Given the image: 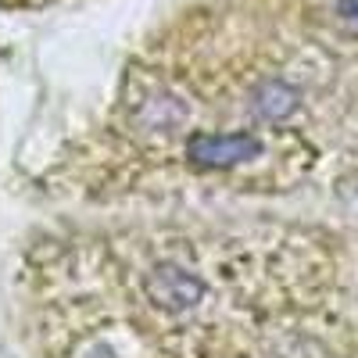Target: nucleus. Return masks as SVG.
Wrapping results in <instances>:
<instances>
[{"label":"nucleus","mask_w":358,"mask_h":358,"mask_svg":"<svg viewBox=\"0 0 358 358\" xmlns=\"http://www.w3.org/2000/svg\"><path fill=\"white\" fill-rule=\"evenodd\" d=\"M143 294L165 312H187L190 305L201 301L204 283L194 273H187V268H179L172 262H162L143 276Z\"/></svg>","instance_id":"nucleus-2"},{"label":"nucleus","mask_w":358,"mask_h":358,"mask_svg":"<svg viewBox=\"0 0 358 358\" xmlns=\"http://www.w3.org/2000/svg\"><path fill=\"white\" fill-rule=\"evenodd\" d=\"M294 108H297V90L287 86L283 79H268L251 94V111L265 122H283L287 115H294Z\"/></svg>","instance_id":"nucleus-3"},{"label":"nucleus","mask_w":358,"mask_h":358,"mask_svg":"<svg viewBox=\"0 0 358 358\" xmlns=\"http://www.w3.org/2000/svg\"><path fill=\"white\" fill-rule=\"evenodd\" d=\"M348 8L355 11V18H358V0H348Z\"/></svg>","instance_id":"nucleus-4"},{"label":"nucleus","mask_w":358,"mask_h":358,"mask_svg":"<svg viewBox=\"0 0 358 358\" xmlns=\"http://www.w3.org/2000/svg\"><path fill=\"white\" fill-rule=\"evenodd\" d=\"M262 155V140L255 133H194L187 140V158L204 169H229Z\"/></svg>","instance_id":"nucleus-1"}]
</instances>
